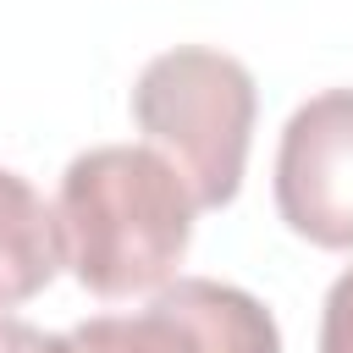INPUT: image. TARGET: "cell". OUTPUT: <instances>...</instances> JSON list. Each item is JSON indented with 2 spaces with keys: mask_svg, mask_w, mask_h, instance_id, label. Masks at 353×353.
Here are the masks:
<instances>
[{
  "mask_svg": "<svg viewBox=\"0 0 353 353\" xmlns=\"http://www.w3.org/2000/svg\"><path fill=\"white\" fill-rule=\"evenodd\" d=\"M320 353H353V270H342L325 292L320 314Z\"/></svg>",
  "mask_w": 353,
  "mask_h": 353,
  "instance_id": "cell-6",
  "label": "cell"
},
{
  "mask_svg": "<svg viewBox=\"0 0 353 353\" xmlns=\"http://www.w3.org/2000/svg\"><path fill=\"white\" fill-rule=\"evenodd\" d=\"M193 188L160 149L99 143L77 154L61 176V232L66 265L94 298L160 292L193 237Z\"/></svg>",
  "mask_w": 353,
  "mask_h": 353,
  "instance_id": "cell-1",
  "label": "cell"
},
{
  "mask_svg": "<svg viewBox=\"0 0 353 353\" xmlns=\"http://www.w3.org/2000/svg\"><path fill=\"white\" fill-rule=\"evenodd\" d=\"M72 342L77 353H281L270 309L210 276H176L132 314H94Z\"/></svg>",
  "mask_w": 353,
  "mask_h": 353,
  "instance_id": "cell-3",
  "label": "cell"
},
{
  "mask_svg": "<svg viewBox=\"0 0 353 353\" xmlns=\"http://www.w3.org/2000/svg\"><path fill=\"white\" fill-rule=\"evenodd\" d=\"M66 265L61 215L33 193L28 176L0 171V309L28 303Z\"/></svg>",
  "mask_w": 353,
  "mask_h": 353,
  "instance_id": "cell-5",
  "label": "cell"
},
{
  "mask_svg": "<svg viewBox=\"0 0 353 353\" xmlns=\"http://www.w3.org/2000/svg\"><path fill=\"white\" fill-rule=\"evenodd\" d=\"M0 353H77V342L55 336V331H39L17 314H0Z\"/></svg>",
  "mask_w": 353,
  "mask_h": 353,
  "instance_id": "cell-7",
  "label": "cell"
},
{
  "mask_svg": "<svg viewBox=\"0 0 353 353\" xmlns=\"http://www.w3.org/2000/svg\"><path fill=\"white\" fill-rule=\"evenodd\" d=\"M254 77L237 55L176 44L154 55L132 88V116L176 176L193 188L199 210H221L243 188L248 138H254Z\"/></svg>",
  "mask_w": 353,
  "mask_h": 353,
  "instance_id": "cell-2",
  "label": "cell"
},
{
  "mask_svg": "<svg viewBox=\"0 0 353 353\" xmlns=\"http://www.w3.org/2000/svg\"><path fill=\"white\" fill-rule=\"evenodd\" d=\"M276 210L314 248H353V88L292 110L276 149Z\"/></svg>",
  "mask_w": 353,
  "mask_h": 353,
  "instance_id": "cell-4",
  "label": "cell"
}]
</instances>
